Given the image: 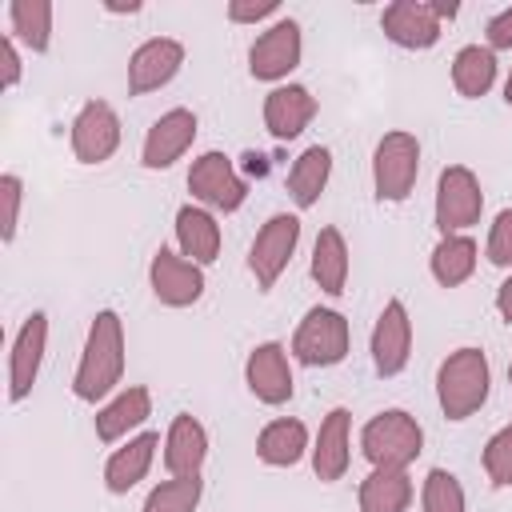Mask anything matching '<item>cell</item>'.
Returning a JSON list of instances; mask_svg holds the SVG:
<instances>
[{
	"mask_svg": "<svg viewBox=\"0 0 512 512\" xmlns=\"http://www.w3.org/2000/svg\"><path fill=\"white\" fill-rule=\"evenodd\" d=\"M124 356H128V340H124V320L116 308H100L88 324L84 348H80V364L72 372V396L84 404L108 400L112 392H120L124 380Z\"/></svg>",
	"mask_w": 512,
	"mask_h": 512,
	"instance_id": "cell-1",
	"label": "cell"
},
{
	"mask_svg": "<svg viewBox=\"0 0 512 512\" xmlns=\"http://www.w3.org/2000/svg\"><path fill=\"white\" fill-rule=\"evenodd\" d=\"M492 392V364L484 356V348L476 344H464L456 352H448L436 368V400H440V412L448 420H468L484 408Z\"/></svg>",
	"mask_w": 512,
	"mask_h": 512,
	"instance_id": "cell-2",
	"label": "cell"
},
{
	"mask_svg": "<svg viewBox=\"0 0 512 512\" xmlns=\"http://www.w3.org/2000/svg\"><path fill=\"white\" fill-rule=\"evenodd\" d=\"M360 452L372 468H408L424 452V428L404 408H384L360 428Z\"/></svg>",
	"mask_w": 512,
	"mask_h": 512,
	"instance_id": "cell-3",
	"label": "cell"
},
{
	"mask_svg": "<svg viewBox=\"0 0 512 512\" xmlns=\"http://www.w3.org/2000/svg\"><path fill=\"white\" fill-rule=\"evenodd\" d=\"M420 176V140L404 128H392L372 148V188L384 204H404Z\"/></svg>",
	"mask_w": 512,
	"mask_h": 512,
	"instance_id": "cell-4",
	"label": "cell"
},
{
	"mask_svg": "<svg viewBox=\"0 0 512 512\" xmlns=\"http://www.w3.org/2000/svg\"><path fill=\"white\" fill-rule=\"evenodd\" d=\"M348 348H352L348 316L336 308H324V304L304 312V320L296 324L292 344H288V352L308 368H332L348 356Z\"/></svg>",
	"mask_w": 512,
	"mask_h": 512,
	"instance_id": "cell-5",
	"label": "cell"
},
{
	"mask_svg": "<svg viewBox=\"0 0 512 512\" xmlns=\"http://www.w3.org/2000/svg\"><path fill=\"white\" fill-rule=\"evenodd\" d=\"M480 212H484L480 176L468 164H448L436 176V200H432V220H436L440 236L468 232L472 224H480Z\"/></svg>",
	"mask_w": 512,
	"mask_h": 512,
	"instance_id": "cell-6",
	"label": "cell"
},
{
	"mask_svg": "<svg viewBox=\"0 0 512 512\" xmlns=\"http://www.w3.org/2000/svg\"><path fill=\"white\" fill-rule=\"evenodd\" d=\"M300 56H304L300 20L280 16V20H272V24L252 40V48H248V72H252V80L284 84L288 72L300 68Z\"/></svg>",
	"mask_w": 512,
	"mask_h": 512,
	"instance_id": "cell-7",
	"label": "cell"
},
{
	"mask_svg": "<svg viewBox=\"0 0 512 512\" xmlns=\"http://www.w3.org/2000/svg\"><path fill=\"white\" fill-rule=\"evenodd\" d=\"M296 244H300V216L296 212H276L260 224V232L248 248V272L256 276L260 292H268L284 276V268L296 256Z\"/></svg>",
	"mask_w": 512,
	"mask_h": 512,
	"instance_id": "cell-8",
	"label": "cell"
},
{
	"mask_svg": "<svg viewBox=\"0 0 512 512\" xmlns=\"http://www.w3.org/2000/svg\"><path fill=\"white\" fill-rule=\"evenodd\" d=\"M188 192L208 212H236L248 200V184L224 152H200L188 168Z\"/></svg>",
	"mask_w": 512,
	"mask_h": 512,
	"instance_id": "cell-9",
	"label": "cell"
},
{
	"mask_svg": "<svg viewBox=\"0 0 512 512\" xmlns=\"http://www.w3.org/2000/svg\"><path fill=\"white\" fill-rule=\"evenodd\" d=\"M120 116L108 100H84L80 112L72 116V128H68V144H72V156L80 164H104L116 156L120 148Z\"/></svg>",
	"mask_w": 512,
	"mask_h": 512,
	"instance_id": "cell-10",
	"label": "cell"
},
{
	"mask_svg": "<svg viewBox=\"0 0 512 512\" xmlns=\"http://www.w3.org/2000/svg\"><path fill=\"white\" fill-rule=\"evenodd\" d=\"M196 132H200V120L192 108H168L152 120V128L144 132V144H140V164L148 172H164L172 168L176 160H184V152L196 144Z\"/></svg>",
	"mask_w": 512,
	"mask_h": 512,
	"instance_id": "cell-11",
	"label": "cell"
},
{
	"mask_svg": "<svg viewBox=\"0 0 512 512\" xmlns=\"http://www.w3.org/2000/svg\"><path fill=\"white\" fill-rule=\"evenodd\" d=\"M44 352H48V312H32L16 328L12 352H8V400L12 404L32 396L40 368H44Z\"/></svg>",
	"mask_w": 512,
	"mask_h": 512,
	"instance_id": "cell-12",
	"label": "cell"
},
{
	"mask_svg": "<svg viewBox=\"0 0 512 512\" xmlns=\"http://www.w3.org/2000/svg\"><path fill=\"white\" fill-rule=\"evenodd\" d=\"M244 384L260 404H288L296 392V376H292V352L280 340H264L248 352L244 360Z\"/></svg>",
	"mask_w": 512,
	"mask_h": 512,
	"instance_id": "cell-13",
	"label": "cell"
},
{
	"mask_svg": "<svg viewBox=\"0 0 512 512\" xmlns=\"http://www.w3.org/2000/svg\"><path fill=\"white\" fill-rule=\"evenodd\" d=\"M148 288L164 308H192L204 296V268L172 248H156L148 264Z\"/></svg>",
	"mask_w": 512,
	"mask_h": 512,
	"instance_id": "cell-14",
	"label": "cell"
},
{
	"mask_svg": "<svg viewBox=\"0 0 512 512\" xmlns=\"http://www.w3.org/2000/svg\"><path fill=\"white\" fill-rule=\"evenodd\" d=\"M368 352H372V368L380 376H400L408 368L412 356V316L404 308V300H388L372 324L368 336Z\"/></svg>",
	"mask_w": 512,
	"mask_h": 512,
	"instance_id": "cell-15",
	"label": "cell"
},
{
	"mask_svg": "<svg viewBox=\"0 0 512 512\" xmlns=\"http://www.w3.org/2000/svg\"><path fill=\"white\" fill-rule=\"evenodd\" d=\"M180 68H184V44L172 36H148L128 56V92L148 96V92L172 84Z\"/></svg>",
	"mask_w": 512,
	"mask_h": 512,
	"instance_id": "cell-16",
	"label": "cell"
},
{
	"mask_svg": "<svg viewBox=\"0 0 512 512\" xmlns=\"http://www.w3.org/2000/svg\"><path fill=\"white\" fill-rule=\"evenodd\" d=\"M312 472L320 484H336L344 480L348 464H352V412L348 408H332L316 436H312Z\"/></svg>",
	"mask_w": 512,
	"mask_h": 512,
	"instance_id": "cell-17",
	"label": "cell"
},
{
	"mask_svg": "<svg viewBox=\"0 0 512 512\" xmlns=\"http://www.w3.org/2000/svg\"><path fill=\"white\" fill-rule=\"evenodd\" d=\"M380 28H384V36L392 44H400L408 52L432 48L440 40V32H444V24L436 20L428 0H392L384 8V16H380Z\"/></svg>",
	"mask_w": 512,
	"mask_h": 512,
	"instance_id": "cell-18",
	"label": "cell"
},
{
	"mask_svg": "<svg viewBox=\"0 0 512 512\" xmlns=\"http://www.w3.org/2000/svg\"><path fill=\"white\" fill-rule=\"evenodd\" d=\"M148 416H152V392H148L144 384H128V388L112 392V396L96 408V416H92L96 440H100V444H120V440H128V432H136Z\"/></svg>",
	"mask_w": 512,
	"mask_h": 512,
	"instance_id": "cell-19",
	"label": "cell"
},
{
	"mask_svg": "<svg viewBox=\"0 0 512 512\" xmlns=\"http://www.w3.org/2000/svg\"><path fill=\"white\" fill-rule=\"evenodd\" d=\"M312 116H316V96L304 84H276L264 96V128L280 144L296 140L312 124Z\"/></svg>",
	"mask_w": 512,
	"mask_h": 512,
	"instance_id": "cell-20",
	"label": "cell"
},
{
	"mask_svg": "<svg viewBox=\"0 0 512 512\" xmlns=\"http://www.w3.org/2000/svg\"><path fill=\"white\" fill-rule=\"evenodd\" d=\"M156 448H164L156 432H136L120 448H112V456L104 460V488L112 496H128L148 476V468L156 460Z\"/></svg>",
	"mask_w": 512,
	"mask_h": 512,
	"instance_id": "cell-21",
	"label": "cell"
},
{
	"mask_svg": "<svg viewBox=\"0 0 512 512\" xmlns=\"http://www.w3.org/2000/svg\"><path fill=\"white\" fill-rule=\"evenodd\" d=\"M208 460V432L192 412L172 416L168 432H164V468L168 476H200Z\"/></svg>",
	"mask_w": 512,
	"mask_h": 512,
	"instance_id": "cell-22",
	"label": "cell"
},
{
	"mask_svg": "<svg viewBox=\"0 0 512 512\" xmlns=\"http://www.w3.org/2000/svg\"><path fill=\"white\" fill-rule=\"evenodd\" d=\"M220 244H224V232L216 224V216L200 204H184L176 212V252L188 256L192 264H212L220 256Z\"/></svg>",
	"mask_w": 512,
	"mask_h": 512,
	"instance_id": "cell-23",
	"label": "cell"
},
{
	"mask_svg": "<svg viewBox=\"0 0 512 512\" xmlns=\"http://www.w3.org/2000/svg\"><path fill=\"white\" fill-rule=\"evenodd\" d=\"M348 268H352V260H348V240H344V232H340L336 224L320 228V232H316V244H312V264H308L316 288H320L324 296H344V292H348Z\"/></svg>",
	"mask_w": 512,
	"mask_h": 512,
	"instance_id": "cell-24",
	"label": "cell"
},
{
	"mask_svg": "<svg viewBox=\"0 0 512 512\" xmlns=\"http://www.w3.org/2000/svg\"><path fill=\"white\" fill-rule=\"evenodd\" d=\"M308 452H312V440H308L304 420H296V416H280V420L264 424L260 436H256V456L268 468H292Z\"/></svg>",
	"mask_w": 512,
	"mask_h": 512,
	"instance_id": "cell-25",
	"label": "cell"
},
{
	"mask_svg": "<svg viewBox=\"0 0 512 512\" xmlns=\"http://www.w3.org/2000/svg\"><path fill=\"white\" fill-rule=\"evenodd\" d=\"M412 496H416V484L408 468H372L360 480L356 508L360 512H408Z\"/></svg>",
	"mask_w": 512,
	"mask_h": 512,
	"instance_id": "cell-26",
	"label": "cell"
},
{
	"mask_svg": "<svg viewBox=\"0 0 512 512\" xmlns=\"http://www.w3.org/2000/svg\"><path fill=\"white\" fill-rule=\"evenodd\" d=\"M476 260H480V248L468 232H456V236H440L432 256H428V272L440 288H460L472 280L476 272Z\"/></svg>",
	"mask_w": 512,
	"mask_h": 512,
	"instance_id": "cell-27",
	"label": "cell"
},
{
	"mask_svg": "<svg viewBox=\"0 0 512 512\" xmlns=\"http://www.w3.org/2000/svg\"><path fill=\"white\" fill-rule=\"evenodd\" d=\"M328 176H332V152L324 144H308L288 168V196L296 200V208H312L324 196Z\"/></svg>",
	"mask_w": 512,
	"mask_h": 512,
	"instance_id": "cell-28",
	"label": "cell"
},
{
	"mask_svg": "<svg viewBox=\"0 0 512 512\" xmlns=\"http://www.w3.org/2000/svg\"><path fill=\"white\" fill-rule=\"evenodd\" d=\"M492 84H496V52L488 44H464L452 56V88L464 100H480L488 96Z\"/></svg>",
	"mask_w": 512,
	"mask_h": 512,
	"instance_id": "cell-29",
	"label": "cell"
},
{
	"mask_svg": "<svg viewBox=\"0 0 512 512\" xmlns=\"http://www.w3.org/2000/svg\"><path fill=\"white\" fill-rule=\"evenodd\" d=\"M8 36L28 52H48L52 44V4L48 0H12L8 4Z\"/></svg>",
	"mask_w": 512,
	"mask_h": 512,
	"instance_id": "cell-30",
	"label": "cell"
},
{
	"mask_svg": "<svg viewBox=\"0 0 512 512\" xmlns=\"http://www.w3.org/2000/svg\"><path fill=\"white\" fill-rule=\"evenodd\" d=\"M204 496V480L200 476H168L164 484H156L144 496L140 512H196Z\"/></svg>",
	"mask_w": 512,
	"mask_h": 512,
	"instance_id": "cell-31",
	"label": "cell"
},
{
	"mask_svg": "<svg viewBox=\"0 0 512 512\" xmlns=\"http://www.w3.org/2000/svg\"><path fill=\"white\" fill-rule=\"evenodd\" d=\"M420 508H424V512H468L464 484L456 480V472H448V468H428V476H424V484H420Z\"/></svg>",
	"mask_w": 512,
	"mask_h": 512,
	"instance_id": "cell-32",
	"label": "cell"
},
{
	"mask_svg": "<svg viewBox=\"0 0 512 512\" xmlns=\"http://www.w3.org/2000/svg\"><path fill=\"white\" fill-rule=\"evenodd\" d=\"M480 464H484V476L496 488H512V420L488 436V444L480 452Z\"/></svg>",
	"mask_w": 512,
	"mask_h": 512,
	"instance_id": "cell-33",
	"label": "cell"
},
{
	"mask_svg": "<svg viewBox=\"0 0 512 512\" xmlns=\"http://www.w3.org/2000/svg\"><path fill=\"white\" fill-rule=\"evenodd\" d=\"M20 204H24V180L16 172H4L0 176V244H12L16 240V228H20Z\"/></svg>",
	"mask_w": 512,
	"mask_h": 512,
	"instance_id": "cell-34",
	"label": "cell"
},
{
	"mask_svg": "<svg viewBox=\"0 0 512 512\" xmlns=\"http://www.w3.org/2000/svg\"><path fill=\"white\" fill-rule=\"evenodd\" d=\"M484 256L496 268H512V208L496 212V220L488 228V240H484Z\"/></svg>",
	"mask_w": 512,
	"mask_h": 512,
	"instance_id": "cell-35",
	"label": "cell"
},
{
	"mask_svg": "<svg viewBox=\"0 0 512 512\" xmlns=\"http://www.w3.org/2000/svg\"><path fill=\"white\" fill-rule=\"evenodd\" d=\"M224 12H228L232 24H260V20L276 16L280 4H276V0H232Z\"/></svg>",
	"mask_w": 512,
	"mask_h": 512,
	"instance_id": "cell-36",
	"label": "cell"
},
{
	"mask_svg": "<svg viewBox=\"0 0 512 512\" xmlns=\"http://www.w3.org/2000/svg\"><path fill=\"white\" fill-rule=\"evenodd\" d=\"M24 76V60H20V48L12 36H0V88L12 92Z\"/></svg>",
	"mask_w": 512,
	"mask_h": 512,
	"instance_id": "cell-37",
	"label": "cell"
},
{
	"mask_svg": "<svg viewBox=\"0 0 512 512\" xmlns=\"http://www.w3.org/2000/svg\"><path fill=\"white\" fill-rule=\"evenodd\" d=\"M488 48L500 52V48H512V8H500L492 20H488Z\"/></svg>",
	"mask_w": 512,
	"mask_h": 512,
	"instance_id": "cell-38",
	"label": "cell"
},
{
	"mask_svg": "<svg viewBox=\"0 0 512 512\" xmlns=\"http://www.w3.org/2000/svg\"><path fill=\"white\" fill-rule=\"evenodd\" d=\"M496 312H500V320H508L512 324V272L504 276V284L496 288Z\"/></svg>",
	"mask_w": 512,
	"mask_h": 512,
	"instance_id": "cell-39",
	"label": "cell"
},
{
	"mask_svg": "<svg viewBox=\"0 0 512 512\" xmlns=\"http://www.w3.org/2000/svg\"><path fill=\"white\" fill-rule=\"evenodd\" d=\"M428 4H432V12H436V20H440V24H444V20H452V16L460 12V4H456V0H428Z\"/></svg>",
	"mask_w": 512,
	"mask_h": 512,
	"instance_id": "cell-40",
	"label": "cell"
},
{
	"mask_svg": "<svg viewBox=\"0 0 512 512\" xmlns=\"http://www.w3.org/2000/svg\"><path fill=\"white\" fill-rule=\"evenodd\" d=\"M104 8H108V12H120V16H124V12H128V16H132V12H140V4H136V0H128V4H116V0H108Z\"/></svg>",
	"mask_w": 512,
	"mask_h": 512,
	"instance_id": "cell-41",
	"label": "cell"
},
{
	"mask_svg": "<svg viewBox=\"0 0 512 512\" xmlns=\"http://www.w3.org/2000/svg\"><path fill=\"white\" fill-rule=\"evenodd\" d=\"M504 104L512 108V72H508V80H504Z\"/></svg>",
	"mask_w": 512,
	"mask_h": 512,
	"instance_id": "cell-42",
	"label": "cell"
},
{
	"mask_svg": "<svg viewBox=\"0 0 512 512\" xmlns=\"http://www.w3.org/2000/svg\"><path fill=\"white\" fill-rule=\"evenodd\" d=\"M508 384H512V360H508Z\"/></svg>",
	"mask_w": 512,
	"mask_h": 512,
	"instance_id": "cell-43",
	"label": "cell"
}]
</instances>
